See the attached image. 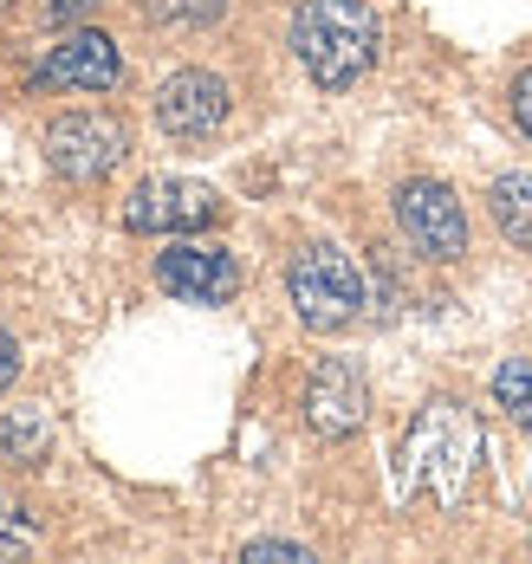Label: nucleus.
I'll use <instances>...</instances> for the list:
<instances>
[{"mask_svg":"<svg viewBox=\"0 0 532 564\" xmlns=\"http://www.w3.org/2000/svg\"><path fill=\"white\" fill-rule=\"evenodd\" d=\"M33 91H118L123 85V53L111 33L98 26H72L59 46H46L40 72L26 78Z\"/></svg>","mask_w":532,"mask_h":564,"instance_id":"nucleus-7","label":"nucleus"},{"mask_svg":"<svg viewBox=\"0 0 532 564\" xmlns=\"http://www.w3.org/2000/svg\"><path fill=\"white\" fill-rule=\"evenodd\" d=\"M156 285L182 299V305H228L240 292V260L228 247H202V240H176L156 253Z\"/></svg>","mask_w":532,"mask_h":564,"instance_id":"nucleus-9","label":"nucleus"},{"mask_svg":"<svg viewBox=\"0 0 532 564\" xmlns=\"http://www.w3.org/2000/svg\"><path fill=\"white\" fill-rule=\"evenodd\" d=\"M130 156V123L118 111H59L46 123V163L65 182H105Z\"/></svg>","mask_w":532,"mask_h":564,"instance_id":"nucleus-4","label":"nucleus"},{"mask_svg":"<svg viewBox=\"0 0 532 564\" xmlns=\"http://www.w3.org/2000/svg\"><path fill=\"white\" fill-rule=\"evenodd\" d=\"M363 409H370V390H363L357 364L325 357V364L312 370V390H305V422H312L325 442H345V435L363 429Z\"/></svg>","mask_w":532,"mask_h":564,"instance_id":"nucleus-10","label":"nucleus"},{"mask_svg":"<svg viewBox=\"0 0 532 564\" xmlns=\"http://www.w3.org/2000/svg\"><path fill=\"white\" fill-rule=\"evenodd\" d=\"M474 467V415L462 402H428L403 442V487H428L442 507L462 500Z\"/></svg>","mask_w":532,"mask_h":564,"instance_id":"nucleus-2","label":"nucleus"},{"mask_svg":"<svg viewBox=\"0 0 532 564\" xmlns=\"http://www.w3.org/2000/svg\"><path fill=\"white\" fill-rule=\"evenodd\" d=\"M286 292H293V312L305 332H345L363 312V273L332 240H305L298 247L293 267H286Z\"/></svg>","mask_w":532,"mask_h":564,"instance_id":"nucleus-3","label":"nucleus"},{"mask_svg":"<svg viewBox=\"0 0 532 564\" xmlns=\"http://www.w3.org/2000/svg\"><path fill=\"white\" fill-rule=\"evenodd\" d=\"M91 7H105V0H26V13H33V20H53V26H72V20H85Z\"/></svg>","mask_w":532,"mask_h":564,"instance_id":"nucleus-15","label":"nucleus"},{"mask_svg":"<svg viewBox=\"0 0 532 564\" xmlns=\"http://www.w3.org/2000/svg\"><path fill=\"white\" fill-rule=\"evenodd\" d=\"M513 117H520V130L532 137V65L513 78Z\"/></svg>","mask_w":532,"mask_h":564,"instance_id":"nucleus-17","label":"nucleus"},{"mask_svg":"<svg viewBox=\"0 0 532 564\" xmlns=\"http://www.w3.org/2000/svg\"><path fill=\"white\" fill-rule=\"evenodd\" d=\"M0 519H7V500H0Z\"/></svg>","mask_w":532,"mask_h":564,"instance_id":"nucleus-19","label":"nucleus"},{"mask_svg":"<svg viewBox=\"0 0 532 564\" xmlns=\"http://www.w3.org/2000/svg\"><path fill=\"white\" fill-rule=\"evenodd\" d=\"M377 46H383V26L370 0H305L293 13V53L318 91L357 85L377 65Z\"/></svg>","mask_w":532,"mask_h":564,"instance_id":"nucleus-1","label":"nucleus"},{"mask_svg":"<svg viewBox=\"0 0 532 564\" xmlns=\"http://www.w3.org/2000/svg\"><path fill=\"white\" fill-rule=\"evenodd\" d=\"M228 111H235V91H228L215 72H202V65L163 78V91H156V123H163L176 143H208V137H221Z\"/></svg>","mask_w":532,"mask_h":564,"instance_id":"nucleus-8","label":"nucleus"},{"mask_svg":"<svg viewBox=\"0 0 532 564\" xmlns=\"http://www.w3.org/2000/svg\"><path fill=\"white\" fill-rule=\"evenodd\" d=\"M150 26H170V33H195V26H215L228 13V0H137Z\"/></svg>","mask_w":532,"mask_h":564,"instance_id":"nucleus-13","label":"nucleus"},{"mask_svg":"<svg viewBox=\"0 0 532 564\" xmlns=\"http://www.w3.org/2000/svg\"><path fill=\"white\" fill-rule=\"evenodd\" d=\"M397 221H403L422 260H462L468 253V215H462L455 188L435 175H410L397 188Z\"/></svg>","mask_w":532,"mask_h":564,"instance_id":"nucleus-6","label":"nucleus"},{"mask_svg":"<svg viewBox=\"0 0 532 564\" xmlns=\"http://www.w3.org/2000/svg\"><path fill=\"white\" fill-rule=\"evenodd\" d=\"M13 377H20V344H13L7 332H0V390H7Z\"/></svg>","mask_w":532,"mask_h":564,"instance_id":"nucleus-18","label":"nucleus"},{"mask_svg":"<svg viewBox=\"0 0 532 564\" xmlns=\"http://www.w3.org/2000/svg\"><path fill=\"white\" fill-rule=\"evenodd\" d=\"M240 558H286V564H305L312 552H305V545H293V539H253Z\"/></svg>","mask_w":532,"mask_h":564,"instance_id":"nucleus-16","label":"nucleus"},{"mask_svg":"<svg viewBox=\"0 0 532 564\" xmlns=\"http://www.w3.org/2000/svg\"><path fill=\"white\" fill-rule=\"evenodd\" d=\"M221 215H228L221 195L208 182H182V175H150L123 202V227L130 234H195V227H215Z\"/></svg>","mask_w":532,"mask_h":564,"instance_id":"nucleus-5","label":"nucleus"},{"mask_svg":"<svg viewBox=\"0 0 532 564\" xmlns=\"http://www.w3.org/2000/svg\"><path fill=\"white\" fill-rule=\"evenodd\" d=\"M46 448H53V429H46V415L40 409H13L7 422H0V460H46Z\"/></svg>","mask_w":532,"mask_h":564,"instance_id":"nucleus-12","label":"nucleus"},{"mask_svg":"<svg viewBox=\"0 0 532 564\" xmlns=\"http://www.w3.org/2000/svg\"><path fill=\"white\" fill-rule=\"evenodd\" d=\"M493 402H500L520 429H532V357H507V364L493 370Z\"/></svg>","mask_w":532,"mask_h":564,"instance_id":"nucleus-14","label":"nucleus"},{"mask_svg":"<svg viewBox=\"0 0 532 564\" xmlns=\"http://www.w3.org/2000/svg\"><path fill=\"white\" fill-rule=\"evenodd\" d=\"M487 208H493V227L513 240V247H532V175H500L487 188Z\"/></svg>","mask_w":532,"mask_h":564,"instance_id":"nucleus-11","label":"nucleus"}]
</instances>
